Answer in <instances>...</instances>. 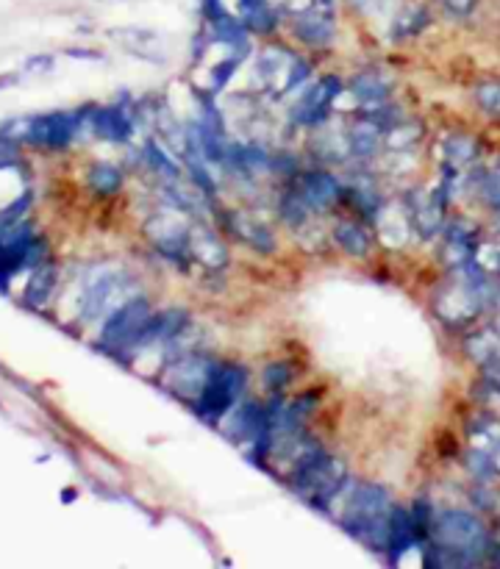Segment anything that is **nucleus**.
<instances>
[{"label": "nucleus", "instance_id": "obj_27", "mask_svg": "<svg viewBox=\"0 0 500 569\" xmlns=\"http://www.w3.org/2000/svg\"><path fill=\"white\" fill-rule=\"evenodd\" d=\"M475 98H478V106L484 109L492 117L500 120V84L498 81H484L475 87Z\"/></svg>", "mask_w": 500, "mask_h": 569}, {"label": "nucleus", "instance_id": "obj_13", "mask_svg": "<svg viewBox=\"0 0 500 569\" xmlns=\"http://www.w3.org/2000/svg\"><path fill=\"white\" fill-rule=\"evenodd\" d=\"M225 228L237 236V239H242L245 245H250L253 250H259V253H273L275 250L273 231H270L264 223H259L256 217L245 214V211H228Z\"/></svg>", "mask_w": 500, "mask_h": 569}, {"label": "nucleus", "instance_id": "obj_31", "mask_svg": "<svg viewBox=\"0 0 500 569\" xmlns=\"http://www.w3.org/2000/svg\"><path fill=\"white\" fill-rule=\"evenodd\" d=\"M442 3H445V9H448L450 14H456V17H464V14L473 12L478 0H442Z\"/></svg>", "mask_w": 500, "mask_h": 569}, {"label": "nucleus", "instance_id": "obj_18", "mask_svg": "<svg viewBox=\"0 0 500 569\" xmlns=\"http://www.w3.org/2000/svg\"><path fill=\"white\" fill-rule=\"evenodd\" d=\"M239 20L253 34H273L278 25V9L270 0H239Z\"/></svg>", "mask_w": 500, "mask_h": 569}, {"label": "nucleus", "instance_id": "obj_21", "mask_svg": "<svg viewBox=\"0 0 500 569\" xmlns=\"http://www.w3.org/2000/svg\"><path fill=\"white\" fill-rule=\"evenodd\" d=\"M334 239H337L339 248L350 253V256H356V259H362V256L370 253V236L359 223H339L334 228Z\"/></svg>", "mask_w": 500, "mask_h": 569}, {"label": "nucleus", "instance_id": "obj_24", "mask_svg": "<svg viewBox=\"0 0 500 569\" xmlns=\"http://www.w3.org/2000/svg\"><path fill=\"white\" fill-rule=\"evenodd\" d=\"M53 284H56V270L53 267H39L34 278L28 281V289H25V300L31 306H45L48 303L50 292H53Z\"/></svg>", "mask_w": 500, "mask_h": 569}, {"label": "nucleus", "instance_id": "obj_29", "mask_svg": "<svg viewBox=\"0 0 500 569\" xmlns=\"http://www.w3.org/2000/svg\"><path fill=\"white\" fill-rule=\"evenodd\" d=\"M289 378H292V370L287 364H270L264 370V386H267V392H275V395L289 384Z\"/></svg>", "mask_w": 500, "mask_h": 569}, {"label": "nucleus", "instance_id": "obj_6", "mask_svg": "<svg viewBox=\"0 0 500 569\" xmlns=\"http://www.w3.org/2000/svg\"><path fill=\"white\" fill-rule=\"evenodd\" d=\"M217 361L203 356V353H184L167 367V375H164V386L173 392V395L184 397L189 403H195L203 392V386L209 384Z\"/></svg>", "mask_w": 500, "mask_h": 569}, {"label": "nucleus", "instance_id": "obj_26", "mask_svg": "<svg viewBox=\"0 0 500 569\" xmlns=\"http://www.w3.org/2000/svg\"><path fill=\"white\" fill-rule=\"evenodd\" d=\"M281 214H284V220H287L292 228H303V225L309 223V217H312V206L300 198L298 189H292V192H287L284 200H281Z\"/></svg>", "mask_w": 500, "mask_h": 569}, {"label": "nucleus", "instance_id": "obj_12", "mask_svg": "<svg viewBox=\"0 0 500 569\" xmlns=\"http://www.w3.org/2000/svg\"><path fill=\"white\" fill-rule=\"evenodd\" d=\"M406 214L420 228V234H437L445 223V198L442 192H412L406 200Z\"/></svg>", "mask_w": 500, "mask_h": 569}, {"label": "nucleus", "instance_id": "obj_16", "mask_svg": "<svg viewBox=\"0 0 500 569\" xmlns=\"http://www.w3.org/2000/svg\"><path fill=\"white\" fill-rule=\"evenodd\" d=\"M189 253H192V259H198L209 270H223L228 264V250H225L223 239L214 236L212 231H206V228H200V225L189 231Z\"/></svg>", "mask_w": 500, "mask_h": 569}, {"label": "nucleus", "instance_id": "obj_3", "mask_svg": "<svg viewBox=\"0 0 500 569\" xmlns=\"http://www.w3.org/2000/svg\"><path fill=\"white\" fill-rule=\"evenodd\" d=\"M248 386V372L237 364H217L209 378V384L203 386V392L195 400V411L203 420L223 422L228 411L237 406V400Z\"/></svg>", "mask_w": 500, "mask_h": 569}, {"label": "nucleus", "instance_id": "obj_4", "mask_svg": "<svg viewBox=\"0 0 500 569\" xmlns=\"http://www.w3.org/2000/svg\"><path fill=\"white\" fill-rule=\"evenodd\" d=\"M148 317H150V306L145 297H131V300H125L123 306H117V309L109 314V320L103 325L100 347H106V350H112V353H134L137 336Z\"/></svg>", "mask_w": 500, "mask_h": 569}, {"label": "nucleus", "instance_id": "obj_19", "mask_svg": "<svg viewBox=\"0 0 500 569\" xmlns=\"http://www.w3.org/2000/svg\"><path fill=\"white\" fill-rule=\"evenodd\" d=\"M350 89L364 106H375V103H387L389 95H392V81L387 75L367 70V73H359L350 81Z\"/></svg>", "mask_w": 500, "mask_h": 569}, {"label": "nucleus", "instance_id": "obj_30", "mask_svg": "<svg viewBox=\"0 0 500 569\" xmlns=\"http://www.w3.org/2000/svg\"><path fill=\"white\" fill-rule=\"evenodd\" d=\"M484 195L492 206H498L500 203V164L487 175V181H484Z\"/></svg>", "mask_w": 500, "mask_h": 569}, {"label": "nucleus", "instance_id": "obj_25", "mask_svg": "<svg viewBox=\"0 0 500 569\" xmlns=\"http://www.w3.org/2000/svg\"><path fill=\"white\" fill-rule=\"evenodd\" d=\"M145 161H148L150 170L159 175L164 184H167V181H175V178H181V170H178V164H175V161L167 156V150L159 148V145H153V142H148V145H145Z\"/></svg>", "mask_w": 500, "mask_h": 569}, {"label": "nucleus", "instance_id": "obj_9", "mask_svg": "<svg viewBox=\"0 0 500 569\" xmlns=\"http://www.w3.org/2000/svg\"><path fill=\"white\" fill-rule=\"evenodd\" d=\"M134 284L123 278V275H103L95 284L89 286L87 303H84V311H87L89 320L100 317L103 311H114L117 306H123L128 295H131Z\"/></svg>", "mask_w": 500, "mask_h": 569}, {"label": "nucleus", "instance_id": "obj_2", "mask_svg": "<svg viewBox=\"0 0 500 569\" xmlns=\"http://www.w3.org/2000/svg\"><path fill=\"white\" fill-rule=\"evenodd\" d=\"M392 511L389 492L381 483H362L345 503L342 528L370 550H387V522Z\"/></svg>", "mask_w": 500, "mask_h": 569}, {"label": "nucleus", "instance_id": "obj_23", "mask_svg": "<svg viewBox=\"0 0 500 569\" xmlns=\"http://www.w3.org/2000/svg\"><path fill=\"white\" fill-rule=\"evenodd\" d=\"M89 186L100 195H114L123 186V173L114 164H95V167H89Z\"/></svg>", "mask_w": 500, "mask_h": 569}, {"label": "nucleus", "instance_id": "obj_28", "mask_svg": "<svg viewBox=\"0 0 500 569\" xmlns=\"http://www.w3.org/2000/svg\"><path fill=\"white\" fill-rule=\"evenodd\" d=\"M445 156L450 164H467L475 156V142L467 137H450L445 145Z\"/></svg>", "mask_w": 500, "mask_h": 569}, {"label": "nucleus", "instance_id": "obj_7", "mask_svg": "<svg viewBox=\"0 0 500 569\" xmlns=\"http://www.w3.org/2000/svg\"><path fill=\"white\" fill-rule=\"evenodd\" d=\"M189 231L192 228L181 217H175V214H156L145 225V234H148L150 242L170 261L192 259V253H189Z\"/></svg>", "mask_w": 500, "mask_h": 569}, {"label": "nucleus", "instance_id": "obj_17", "mask_svg": "<svg viewBox=\"0 0 500 569\" xmlns=\"http://www.w3.org/2000/svg\"><path fill=\"white\" fill-rule=\"evenodd\" d=\"M92 131L98 134L100 139H109V142H125L134 131V123L131 117L125 114L123 106H103V109H95L92 112Z\"/></svg>", "mask_w": 500, "mask_h": 569}, {"label": "nucleus", "instance_id": "obj_11", "mask_svg": "<svg viewBox=\"0 0 500 569\" xmlns=\"http://www.w3.org/2000/svg\"><path fill=\"white\" fill-rule=\"evenodd\" d=\"M295 189H298L300 198L312 206V211L331 209L342 195V186H339L337 178L331 173H323V170H309V173L300 175Z\"/></svg>", "mask_w": 500, "mask_h": 569}, {"label": "nucleus", "instance_id": "obj_1", "mask_svg": "<svg viewBox=\"0 0 500 569\" xmlns=\"http://www.w3.org/2000/svg\"><path fill=\"white\" fill-rule=\"evenodd\" d=\"M289 483L306 503H312L314 508H328L348 483V467L342 458L328 456L317 445L292 464Z\"/></svg>", "mask_w": 500, "mask_h": 569}, {"label": "nucleus", "instance_id": "obj_8", "mask_svg": "<svg viewBox=\"0 0 500 569\" xmlns=\"http://www.w3.org/2000/svg\"><path fill=\"white\" fill-rule=\"evenodd\" d=\"M339 92H342V81L334 78V75H328L323 81H317V84H314L298 103H295V109H292V123L303 125V128H317V125H323Z\"/></svg>", "mask_w": 500, "mask_h": 569}, {"label": "nucleus", "instance_id": "obj_15", "mask_svg": "<svg viewBox=\"0 0 500 569\" xmlns=\"http://www.w3.org/2000/svg\"><path fill=\"white\" fill-rule=\"evenodd\" d=\"M295 62H298V56L284 48H267L262 53V59H259V75H262V81L267 87H275V95H284L289 73H292Z\"/></svg>", "mask_w": 500, "mask_h": 569}, {"label": "nucleus", "instance_id": "obj_14", "mask_svg": "<svg viewBox=\"0 0 500 569\" xmlns=\"http://www.w3.org/2000/svg\"><path fill=\"white\" fill-rule=\"evenodd\" d=\"M417 525L412 520V511L406 508H392L389 511L387 522V553L392 564H398L400 553H406L409 547H414L417 542Z\"/></svg>", "mask_w": 500, "mask_h": 569}, {"label": "nucleus", "instance_id": "obj_10", "mask_svg": "<svg viewBox=\"0 0 500 569\" xmlns=\"http://www.w3.org/2000/svg\"><path fill=\"white\" fill-rule=\"evenodd\" d=\"M78 114H45V117H37L34 123L28 125V139L34 145H42V148H64L70 139L75 137L78 131Z\"/></svg>", "mask_w": 500, "mask_h": 569}, {"label": "nucleus", "instance_id": "obj_32", "mask_svg": "<svg viewBox=\"0 0 500 569\" xmlns=\"http://www.w3.org/2000/svg\"><path fill=\"white\" fill-rule=\"evenodd\" d=\"M14 161V145L12 142H3L0 139V167H6V164H12Z\"/></svg>", "mask_w": 500, "mask_h": 569}, {"label": "nucleus", "instance_id": "obj_22", "mask_svg": "<svg viewBox=\"0 0 500 569\" xmlns=\"http://www.w3.org/2000/svg\"><path fill=\"white\" fill-rule=\"evenodd\" d=\"M425 25H428V9H425V6H409V9H403V12L395 17V23H392V37L395 39L417 37Z\"/></svg>", "mask_w": 500, "mask_h": 569}, {"label": "nucleus", "instance_id": "obj_20", "mask_svg": "<svg viewBox=\"0 0 500 569\" xmlns=\"http://www.w3.org/2000/svg\"><path fill=\"white\" fill-rule=\"evenodd\" d=\"M384 145V131L373 123V120H359V123L353 125L348 131V148L353 156H359V159H370L378 153V148Z\"/></svg>", "mask_w": 500, "mask_h": 569}, {"label": "nucleus", "instance_id": "obj_5", "mask_svg": "<svg viewBox=\"0 0 500 569\" xmlns=\"http://www.w3.org/2000/svg\"><path fill=\"white\" fill-rule=\"evenodd\" d=\"M292 34L309 48H328L337 37V6L334 0H309L292 14Z\"/></svg>", "mask_w": 500, "mask_h": 569}]
</instances>
